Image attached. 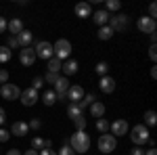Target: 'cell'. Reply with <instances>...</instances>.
Returning <instances> with one entry per match:
<instances>
[{"label": "cell", "instance_id": "cell-1", "mask_svg": "<svg viewBox=\"0 0 157 155\" xmlns=\"http://www.w3.org/2000/svg\"><path fill=\"white\" fill-rule=\"evenodd\" d=\"M67 145L71 147L75 153H86V151L90 149V136L86 134V130H75Z\"/></svg>", "mask_w": 157, "mask_h": 155}, {"label": "cell", "instance_id": "cell-2", "mask_svg": "<svg viewBox=\"0 0 157 155\" xmlns=\"http://www.w3.org/2000/svg\"><path fill=\"white\" fill-rule=\"evenodd\" d=\"M52 55L59 61H67L69 55H71V42L65 40V38H59V40L52 44Z\"/></svg>", "mask_w": 157, "mask_h": 155}, {"label": "cell", "instance_id": "cell-3", "mask_svg": "<svg viewBox=\"0 0 157 155\" xmlns=\"http://www.w3.org/2000/svg\"><path fill=\"white\" fill-rule=\"evenodd\" d=\"M130 138H132V143L136 145V147H140V145L149 143V128H147L145 124H136L132 130H130Z\"/></svg>", "mask_w": 157, "mask_h": 155}, {"label": "cell", "instance_id": "cell-4", "mask_svg": "<svg viewBox=\"0 0 157 155\" xmlns=\"http://www.w3.org/2000/svg\"><path fill=\"white\" fill-rule=\"evenodd\" d=\"M115 147H117V141H115V136L113 134H101V138H98V151L101 153H111V151H115Z\"/></svg>", "mask_w": 157, "mask_h": 155}, {"label": "cell", "instance_id": "cell-5", "mask_svg": "<svg viewBox=\"0 0 157 155\" xmlns=\"http://www.w3.org/2000/svg\"><path fill=\"white\" fill-rule=\"evenodd\" d=\"M34 52H36V59L40 57V59H52L55 55H52V44L50 42H46V40H40V42H36V46H34Z\"/></svg>", "mask_w": 157, "mask_h": 155}, {"label": "cell", "instance_id": "cell-6", "mask_svg": "<svg viewBox=\"0 0 157 155\" xmlns=\"http://www.w3.org/2000/svg\"><path fill=\"white\" fill-rule=\"evenodd\" d=\"M0 95H2V99H4V101H15V99H19L21 90H19V86H17V84L6 82V84H2Z\"/></svg>", "mask_w": 157, "mask_h": 155}, {"label": "cell", "instance_id": "cell-7", "mask_svg": "<svg viewBox=\"0 0 157 155\" xmlns=\"http://www.w3.org/2000/svg\"><path fill=\"white\" fill-rule=\"evenodd\" d=\"M136 27L143 32V34H155V27H157V23H155V19H151V17H138V21H136Z\"/></svg>", "mask_w": 157, "mask_h": 155}, {"label": "cell", "instance_id": "cell-8", "mask_svg": "<svg viewBox=\"0 0 157 155\" xmlns=\"http://www.w3.org/2000/svg\"><path fill=\"white\" fill-rule=\"evenodd\" d=\"M109 27L113 29V34L115 32H124L126 27H128V15H115V17H109Z\"/></svg>", "mask_w": 157, "mask_h": 155}, {"label": "cell", "instance_id": "cell-9", "mask_svg": "<svg viewBox=\"0 0 157 155\" xmlns=\"http://www.w3.org/2000/svg\"><path fill=\"white\" fill-rule=\"evenodd\" d=\"M19 99H21V103H23L25 107H32V105H36V103H38V92L32 88V86H29V88L21 90Z\"/></svg>", "mask_w": 157, "mask_h": 155}, {"label": "cell", "instance_id": "cell-10", "mask_svg": "<svg viewBox=\"0 0 157 155\" xmlns=\"http://www.w3.org/2000/svg\"><path fill=\"white\" fill-rule=\"evenodd\" d=\"M109 132L113 136H124L128 134V122L126 119H115L113 124H109Z\"/></svg>", "mask_w": 157, "mask_h": 155}, {"label": "cell", "instance_id": "cell-11", "mask_svg": "<svg viewBox=\"0 0 157 155\" xmlns=\"http://www.w3.org/2000/svg\"><path fill=\"white\" fill-rule=\"evenodd\" d=\"M84 88L80 86V84H71L69 86V90H67V99L71 101V103H80L82 99H84Z\"/></svg>", "mask_w": 157, "mask_h": 155}, {"label": "cell", "instance_id": "cell-12", "mask_svg": "<svg viewBox=\"0 0 157 155\" xmlns=\"http://www.w3.org/2000/svg\"><path fill=\"white\" fill-rule=\"evenodd\" d=\"M69 86H71V84H69L67 78H59L57 84H55V90H52V92L57 95V99H65V96H67V90H69Z\"/></svg>", "mask_w": 157, "mask_h": 155}, {"label": "cell", "instance_id": "cell-13", "mask_svg": "<svg viewBox=\"0 0 157 155\" xmlns=\"http://www.w3.org/2000/svg\"><path fill=\"white\" fill-rule=\"evenodd\" d=\"M19 61H21V65H25V67H32L34 61H36V52H34V48H23V50L19 52Z\"/></svg>", "mask_w": 157, "mask_h": 155}, {"label": "cell", "instance_id": "cell-14", "mask_svg": "<svg viewBox=\"0 0 157 155\" xmlns=\"http://www.w3.org/2000/svg\"><path fill=\"white\" fill-rule=\"evenodd\" d=\"M98 86H101V90H103L105 95H111V92L115 90V80H113L111 76H103L101 82H98Z\"/></svg>", "mask_w": 157, "mask_h": 155}, {"label": "cell", "instance_id": "cell-15", "mask_svg": "<svg viewBox=\"0 0 157 155\" xmlns=\"http://www.w3.org/2000/svg\"><path fill=\"white\" fill-rule=\"evenodd\" d=\"M17 42H19V46H23V48H29V44L34 42V34L29 32V29H23L21 34H17Z\"/></svg>", "mask_w": 157, "mask_h": 155}, {"label": "cell", "instance_id": "cell-16", "mask_svg": "<svg viewBox=\"0 0 157 155\" xmlns=\"http://www.w3.org/2000/svg\"><path fill=\"white\" fill-rule=\"evenodd\" d=\"M50 147H52V143H50V141H44L42 136H34V138H32V149L38 151V153H40L42 149H50Z\"/></svg>", "mask_w": 157, "mask_h": 155}, {"label": "cell", "instance_id": "cell-17", "mask_svg": "<svg viewBox=\"0 0 157 155\" xmlns=\"http://www.w3.org/2000/svg\"><path fill=\"white\" fill-rule=\"evenodd\" d=\"M27 132H29V126L25 122H15L11 126V134H15V136H25Z\"/></svg>", "mask_w": 157, "mask_h": 155}, {"label": "cell", "instance_id": "cell-18", "mask_svg": "<svg viewBox=\"0 0 157 155\" xmlns=\"http://www.w3.org/2000/svg\"><path fill=\"white\" fill-rule=\"evenodd\" d=\"M75 15H78L80 19H86V17L92 15V6H90L88 2H80V4L75 6Z\"/></svg>", "mask_w": 157, "mask_h": 155}, {"label": "cell", "instance_id": "cell-19", "mask_svg": "<svg viewBox=\"0 0 157 155\" xmlns=\"http://www.w3.org/2000/svg\"><path fill=\"white\" fill-rule=\"evenodd\" d=\"M63 73L65 76H73V73H78V69H80V65H78V61H73V59H67L65 63H63Z\"/></svg>", "mask_w": 157, "mask_h": 155}, {"label": "cell", "instance_id": "cell-20", "mask_svg": "<svg viewBox=\"0 0 157 155\" xmlns=\"http://www.w3.org/2000/svg\"><path fill=\"white\" fill-rule=\"evenodd\" d=\"M90 17L94 19V23H97L98 27H103V25H107V23H109V17H111V15H109L107 11H97L94 15H90Z\"/></svg>", "mask_w": 157, "mask_h": 155}, {"label": "cell", "instance_id": "cell-21", "mask_svg": "<svg viewBox=\"0 0 157 155\" xmlns=\"http://www.w3.org/2000/svg\"><path fill=\"white\" fill-rule=\"evenodd\" d=\"M6 29L11 32V36H17V34L23 32V21H21V19H13L11 23L6 25Z\"/></svg>", "mask_w": 157, "mask_h": 155}, {"label": "cell", "instance_id": "cell-22", "mask_svg": "<svg viewBox=\"0 0 157 155\" xmlns=\"http://www.w3.org/2000/svg\"><path fill=\"white\" fill-rule=\"evenodd\" d=\"M90 113H92L94 118H103V115H105V105H103L101 101H94V103L90 105Z\"/></svg>", "mask_w": 157, "mask_h": 155}, {"label": "cell", "instance_id": "cell-23", "mask_svg": "<svg viewBox=\"0 0 157 155\" xmlns=\"http://www.w3.org/2000/svg\"><path fill=\"white\" fill-rule=\"evenodd\" d=\"M67 115H69L71 119H75V118H80V115H84V111L80 109L78 103H69V107H67Z\"/></svg>", "mask_w": 157, "mask_h": 155}, {"label": "cell", "instance_id": "cell-24", "mask_svg": "<svg viewBox=\"0 0 157 155\" xmlns=\"http://www.w3.org/2000/svg\"><path fill=\"white\" fill-rule=\"evenodd\" d=\"M61 67H63V61H59L57 57L48 59V72H50V73H59Z\"/></svg>", "mask_w": 157, "mask_h": 155}, {"label": "cell", "instance_id": "cell-25", "mask_svg": "<svg viewBox=\"0 0 157 155\" xmlns=\"http://www.w3.org/2000/svg\"><path fill=\"white\" fill-rule=\"evenodd\" d=\"M94 101H98V99H97L94 95H84V99H82V101H80L78 105H80V109L84 111V109H86V107H90V105H92Z\"/></svg>", "mask_w": 157, "mask_h": 155}, {"label": "cell", "instance_id": "cell-26", "mask_svg": "<svg viewBox=\"0 0 157 155\" xmlns=\"http://www.w3.org/2000/svg\"><path fill=\"white\" fill-rule=\"evenodd\" d=\"M155 124H157V113L153 109L145 111V126H155Z\"/></svg>", "mask_w": 157, "mask_h": 155}, {"label": "cell", "instance_id": "cell-27", "mask_svg": "<svg viewBox=\"0 0 157 155\" xmlns=\"http://www.w3.org/2000/svg\"><path fill=\"white\" fill-rule=\"evenodd\" d=\"M111 36H113V29H111L109 25L98 27V38H101V40H111Z\"/></svg>", "mask_w": 157, "mask_h": 155}, {"label": "cell", "instance_id": "cell-28", "mask_svg": "<svg viewBox=\"0 0 157 155\" xmlns=\"http://www.w3.org/2000/svg\"><path fill=\"white\" fill-rule=\"evenodd\" d=\"M42 101H44V105H55L57 103V95L52 92V90H44V96H42Z\"/></svg>", "mask_w": 157, "mask_h": 155}, {"label": "cell", "instance_id": "cell-29", "mask_svg": "<svg viewBox=\"0 0 157 155\" xmlns=\"http://www.w3.org/2000/svg\"><path fill=\"white\" fill-rule=\"evenodd\" d=\"M94 69H97V73L101 76V78H103V76H109V63L107 61H101V63H97Z\"/></svg>", "mask_w": 157, "mask_h": 155}, {"label": "cell", "instance_id": "cell-30", "mask_svg": "<svg viewBox=\"0 0 157 155\" xmlns=\"http://www.w3.org/2000/svg\"><path fill=\"white\" fill-rule=\"evenodd\" d=\"M97 130L101 132V134H107V132H109V122L105 118H98L97 119Z\"/></svg>", "mask_w": 157, "mask_h": 155}, {"label": "cell", "instance_id": "cell-31", "mask_svg": "<svg viewBox=\"0 0 157 155\" xmlns=\"http://www.w3.org/2000/svg\"><path fill=\"white\" fill-rule=\"evenodd\" d=\"M6 61H11V50L6 46H0V63H6Z\"/></svg>", "mask_w": 157, "mask_h": 155}, {"label": "cell", "instance_id": "cell-32", "mask_svg": "<svg viewBox=\"0 0 157 155\" xmlns=\"http://www.w3.org/2000/svg\"><path fill=\"white\" fill-rule=\"evenodd\" d=\"M120 9H121V2H120V0H107V13L120 11Z\"/></svg>", "mask_w": 157, "mask_h": 155}, {"label": "cell", "instance_id": "cell-33", "mask_svg": "<svg viewBox=\"0 0 157 155\" xmlns=\"http://www.w3.org/2000/svg\"><path fill=\"white\" fill-rule=\"evenodd\" d=\"M73 124H75V130H86V118H84V115L75 118V119H73Z\"/></svg>", "mask_w": 157, "mask_h": 155}, {"label": "cell", "instance_id": "cell-34", "mask_svg": "<svg viewBox=\"0 0 157 155\" xmlns=\"http://www.w3.org/2000/svg\"><path fill=\"white\" fill-rule=\"evenodd\" d=\"M42 86H44V78H40V76H38V78H34V82H32V88H34V90H40V88H42Z\"/></svg>", "mask_w": 157, "mask_h": 155}, {"label": "cell", "instance_id": "cell-35", "mask_svg": "<svg viewBox=\"0 0 157 155\" xmlns=\"http://www.w3.org/2000/svg\"><path fill=\"white\" fill-rule=\"evenodd\" d=\"M59 78H61V76H59V73H46V78H44V82H48V84H57V80H59Z\"/></svg>", "mask_w": 157, "mask_h": 155}, {"label": "cell", "instance_id": "cell-36", "mask_svg": "<svg viewBox=\"0 0 157 155\" xmlns=\"http://www.w3.org/2000/svg\"><path fill=\"white\" fill-rule=\"evenodd\" d=\"M57 155H75V151H73L69 145H63V147H61V151Z\"/></svg>", "mask_w": 157, "mask_h": 155}, {"label": "cell", "instance_id": "cell-37", "mask_svg": "<svg viewBox=\"0 0 157 155\" xmlns=\"http://www.w3.org/2000/svg\"><path fill=\"white\" fill-rule=\"evenodd\" d=\"M6 48H9V50H11V48H19V42H17L15 36H9V40H6Z\"/></svg>", "mask_w": 157, "mask_h": 155}, {"label": "cell", "instance_id": "cell-38", "mask_svg": "<svg viewBox=\"0 0 157 155\" xmlns=\"http://www.w3.org/2000/svg\"><path fill=\"white\" fill-rule=\"evenodd\" d=\"M9 138H11V132L4 130V128H0V143H6Z\"/></svg>", "mask_w": 157, "mask_h": 155}, {"label": "cell", "instance_id": "cell-39", "mask_svg": "<svg viewBox=\"0 0 157 155\" xmlns=\"http://www.w3.org/2000/svg\"><path fill=\"white\" fill-rule=\"evenodd\" d=\"M27 126H29V128H32V130H40V128H42V122H40V119H32V122H29V124H27Z\"/></svg>", "mask_w": 157, "mask_h": 155}, {"label": "cell", "instance_id": "cell-40", "mask_svg": "<svg viewBox=\"0 0 157 155\" xmlns=\"http://www.w3.org/2000/svg\"><path fill=\"white\" fill-rule=\"evenodd\" d=\"M147 17H151V19H155V17H157V6H155V2H151V4H149V15H147Z\"/></svg>", "mask_w": 157, "mask_h": 155}, {"label": "cell", "instance_id": "cell-41", "mask_svg": "<svg viewBox=\"0 0 157 155\" xmlns=\"http://www.w3.org/2000/svg\"><path fill=\"white\" fill-rule=\"evenodd\" d=\"M149 59H151V61L157 59V46H155V44H151V46H149Z\"/></svg>", "mask_w": 157, "mask_h": 155}, {"label": "cell", "instance_id": "cell-42", "mask_svg": "<svg viewBox=\"0 0 157 155\" xmlns=\"http://www.w3.org/2000/svg\"><path fill=\"white\" fill-rule=\"evenodd\" d=\"M6 82H9V72L0 69V84H6Z\"/></svg>", "mask_w": 157, "mask_h": 155}, {"label": "cell", "instance_id": "cell-43", "mask_svg": "<svg viewBox=\"0 0 157 155\" xmlns=\"http://www.w3.org/2000/svg\"><path fill=\"white\" fill-rule=\"evenodd\" d=\"M130 155H145V149H140V147H134V149H130Z\"/></svg>", "mask_w": 157, "mask_h": 155}, {"label": "cell", "instance_id": "cell-44", "mask_svg": "<svg viewBox=\"0 0 157 155\" xmlns=\"http://www.w3.org/2000/svg\"><path fill=\"white\" fill-rule=\"evenodd\" d=\"M6 25H9V21H6L4 17H0V34H2V32H6Z\"/></svg>", "mask_w": 157, "mask_h": 155}, {"label": "cell", "instance_id": "cell-45", "mask_svg": "<svg viewBox=\"0 0 157 155\" xmlns=\"http://www.w3.org/2000/svg\"><path fill=\"white\" fill-rule=\"evenodd\" d=\"M38 155H57V151H52V147H50V149H42Z\"/></svg>", "mask_w": 157, "mask_h": 155}, {"label": "cell", "instance_id": "cell-46", "mask_svg": "<svg viewBox=\"0 0 157 155\" xmlns=\"http://www.w3.org/2000/svg\"><path fill=\"white\" fill-rule=\"evenodd\" d=\"M4 119H6V113H4V109L0 107V126L4 124Z\"/></svg>", "mask_w": 157, "mask_h": 155}, {"label": "cell", "instance_id": "cell-47", "mask_svg": "<svg viewBox=\"0 0 157 155\" xmlns=\"http://www.w3.org/2000/svg\"><path fill=\"white\" fill-rule=\"evenodd\" d=\"M6 155H21L19 149H11V151H6Z\"/></svg>", "mask_w": 157, "mask_h": 155}, {"label": "cell", "instance_id": "cell-48", "mask_svg": "<svg viewBox=\"0 0 157 155\" xmlns=\"http://www.w3.org/2000/svg\"><path fill=\"white\" fill-rule=\"evenodd\" d=\"M151 78H153V80L157 78V69H155V67H151Z\"/></svg>", "mask_w": 157, "mask_h": 155}, {"label": "cell", "instance_id": "cell-49", "mask_svg": "<svg viewBox=\"0 0 157 155\" xmlns=\"http://www.w3.org/2000/svg\"><path fill=\"white\" fill-rule=\"evenodd\" d=\"M145 155H157L155 149H149V151H145Z\"/></svg>", "mask_w": 157, "mask_h": 155}, {"label": "cell", "instance_id": "cell-50", "mask_svg": "<svg viewBox=\"0 0 157 155\" xmlns=\"http://www.w3.org/2000/svg\"><path fill=\"white\" fill-rule=\"evenodd\" d=\"M23 155H38V151H34V149H29V151H25Z\"/></svg>", "mask_w": 157, "mask_h": 155}]
</instances>
